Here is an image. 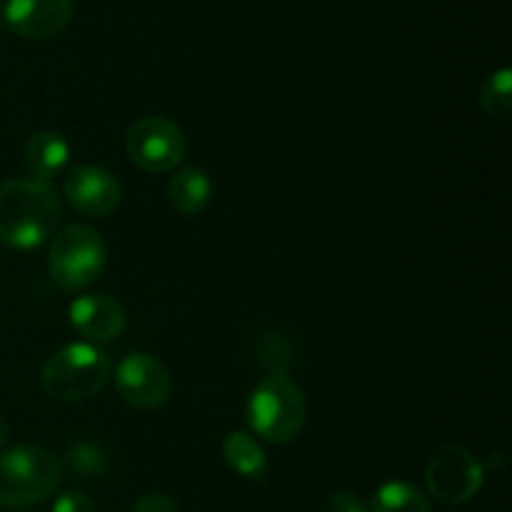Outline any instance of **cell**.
Segmentation results:
<instances>
[{
  "label": "cell",
  "mask_w": 512,
  "mask_h": 512,
  "mask_svg": "<svg viewBox=\"0 0 512 512\" xmlns=\"http://www.w3.org/2000/svg\"><path fill=\"white\" fill-rule=\"evenodd\" d=\"M65 200L88 218H108L123 203V185L110 170L100 165H73L65 173Z\"/></svg>",
  "instance_id": "9c48e42d"
},
{
  "label": "cell",
  "mask_w": 512,
  "mask_h": 512,
  "mask_svg": "<svg viewBox=\"0 0 512 512\" xmlns=\"http://www.w3.org/2000/svg\"><path fill=\"white\" fill-rule=\"evenodd\" d=\"M110 358L93 343H70L55 350L40 370V385L55 403H83L103 393L110 380Z\"/></svg>",
  "instance_id": "3957f363"
},
{
  "label": "cell",
  "mask_w": 512,
  "mask_h": 512,
  "mask_svg": "<svg viewBox=\"0 0 512 512\" xmlns=\"http://www.w3.org/2000/svg\"><path fill=\"white\" fill-rule=\"evenodd\" d=\"M130 512H178V505L163 493H148L133 505V510Z\"/></svg>",
  "instance_id": "d6986e66"
},
{
  "label": "cell",
  "mask_w": 512,
  "mask_h": 512,
  "mask_svg": "<svg viewBox=\"0 0 512 512\" xmlns=\"http://www.w3.org/2000/svg\"><path fill=\"white\" fill-rule=\"evenodd\" d=\"M68 320L73 330L88 343H110L120 338L128 325L125 308L103 293H85L68 305Z\"/></svg>",
  "instance_id": "8fae6325"
},
{
  "label": "cell",
  "mask_w": 512,
  "mask_h": 512,
  "mask_svg": "<svg viewBox=\"0 0 512 512\" xmlns=\"http://www.w3.org/2000/svg\"><path fill=\"white\" fill-rule=\"evenodd\" d=\"M63 203L53 183L13 178L0 183V240L15 250H35L55 235Z\"/></svg>",
  "instance_id": "6da1fadb"
},
{
  "label": "cell",
  "mask_w": 512,
  "mask_h": 512,
  "mask_svg": "<svg viewBox=\"0 0 512 512\" xmlns=\"http://www.w3.org/2000/svg\"><path fill=\"white\" fill-rule=\"evenodd\" d=\"M65 468L78 480H95L108 473L110 455L93 440H75L65 450Z\"/></svg>",
  "instance_id": "2e32d148"
},
{
  "label": "cell",
  "mask_w": 512,
  "mask_h": 512,
  "mask_svg": "<svg viewBox=\"0 0 512 512\" xmlns=\"http://www.w3.org/2000/svg\"><path fill=\"white\" fill-rule=\"evenodd\" d=\"M125 153L135 168L145 173H170L188 153V140L165 115H143L125 133Z\"/></svg>",
  "instance_id": "8992f818"
},
{
  "label": "cell",
  "mask_w": 512,
  "mask_h": 512,
  "mask_svg": "<svg viewBox=\"0 0 512 512\" xmlns=\"http://www.w3.org/2000/svg\"><path fill=\"white\" fill-rule=\"evenodd\" d=\"M108 265V248L90 225H65L53 235L48 255L50 280L60 290L78 293L90 288Z\"/></svg>",
  "instance_id": "5b68a950"
},
{
  "label": "cell",
  "mask_w": 512,
  "mask_h": 512,
  "mask_svg": "<svg viewBox=\"0 0 512 512\" xmlns=\"http://www.w3.org/2000/svg\"><path fill=\"white\" fill-rule=\"evenodd\" d=\"M70 160V145L58 130H38L28 138L23 148V163L30 178L53 183Z\"/></svg>",
  "instance_id": "7c38bea8"
},
{
  "label": "cell",
  "mask_w": 512,
  "mask_h": 512,
  "mask_svg": "<svg viewBox=\"0 0 512 512\" xmlns=\"http://www.w3.org/2000/svg\"><path fill=\"white\" fill-rule=\"evenodd\" d=\"M210 198H213V183H210V175L203 168L185 165L170 178L168 203L180 215H188V218L200 215L210 205Z\"/></svg>",
  "instance_id": "4fadbf2b"
},
{
  "label": "cell",
  "mask_w": 512,
  "mask_h": 512,
  "mask_svg": "<svg viewBox=\"0 0 512 512\" xmlns=\"http://www.w3.org/2000/svg\"><path fill=\"white\" fill-rule=\"evenodd\" d=\"M0 13H3V8H0Z\"/></svg>",
  "instance_id": "7402d4cb"
},
{
  "label": "cell",
  "mask_w": 512,
  "mask_h": 512,
  "mask_svg": "<svg viewBox=\"0 0 512 512\" xmlns=\"http://www.w3.org/2000/svg\"><path fill=\"white\" fill-rule=\"evenodd\" d=\"M328 512H370V508L358 498V495L343 490V493H335L333 498L328 500Z\"/></svg>",
  "instance_id": "ffe728a7"
},
{
  "label": "cell",
  "mask_w": 512,
  "mask_h": 512,
  "mask_svg": "<svg viewBox=\"0 0 512 512\" xmlns=\"http://www.w3.org/2000/svg\"><path fill=\"white\" fill-rule=\"evenodd\" d=\"M370 512H430V500L418 485L405 480H390L373 495Z\"/></svg>",
  "instance_id": "9a60e30c"
},
{
  "label": "cell",
  "mask_w": 512,
  "mask_h": 512,
  "mask_svg": "<svg viewBox=\"0 0 512 512\" xmlns=\"http://www.w3.org/2000/svg\"><path fill=\"white\" fill-rule=\"evenodd\" d=\"M8 438H10V428H8V423H5L3 415H0V450L5 448V443H8Z\"/></svg>",
  "instance_id": "44dd1931"
},
{
  "label": "cell",
  "mask_w": 512,
  "mask_h": 512,
  "mask_svg": "<svg viewBox=\"0 0 512 512\" xmlns=\"http://www.w3.org/2000/svg\"><path fill=\"white\" fill-rule=\"evenodd\" d=\"M425 483L430 495L443 505H463L480 493L485 483V468L468 448L445 443L433 450L425 468Z\"/></svg>",
  "instance_id": "52a82bcc"
},
{
  "label": "cell",
  "mask_w": 512,
  "mask_h": 512,
  "mask_svg": "<svg viewBox=\"0 0 512 512\" xmlns=\"http://www.w3.org/2000/svg\"><path fill=\"white\" fill-rule=\"evenodd\" d=\"M115 393L133 408L155 410L168 403L173 378L155 355L130 353L115 368Z\"/></svg>",
  "instance_id": "ba28073f"
},
{
  "label": "cell",
  "mask_w": 512,
  "mask_h": 512,
  "mask_svg": "<svg viewBox=\"0 0 512 512\" xmlns=\"http://www.w3.org/2000/svg\"><path fill=\"white\" fill-rule=\"evenodd\" d=\"M73 10V0H8L3 18L20 38L48 40L68 28Z\"/></svg>",
  "instance_id": "30bf717a"
},
{
  "label": "cell",
  "mask_w": 512,
  "mask_h": 512,
  "mask_svg": "<svg viewBox=\"0 0 512 512\" xmlns=\"http://www.w3.org/2000/svg\"><path fill=\"white\" fill-rule=\"evenodd\" d=\"M480 108L493 120L512 118V73L510 68H500L490 75L480 88Z\"/></svg>",
  "instance_id": "e0dca14e"
},
{
  "label": "cell",
  "mask_w": 512,
  "mask_h": 512,
  "mask_svg": "<svg viewBox=\"0 0 512 512\" xmlns=\"http://www.w3.org/2000/svg\"><path fill=\"white\" fill-rule=\"evenodd\" d=\"M255 438L285 445L308 423V398L285 368H273L255 385L245 408Z\"/></svg>",
  "instance_id": "7a4b0ae2"
},
{
  "label": "cell",
  "mask_w": 512,
  "mask_h": 512,
  "mask_svg": "<svg viewBox=\"0 0 512 512\" xmlns=\"http://www.w3.org/2000/svg\"><path fill=\"white\" fill-rule=\"evenodd\" d=\"M225 463L243 478H263L268 470V458H265L263 445L258 443L253 433H230L223 443Z\"/></svg>",
  "instance_id": "5bb4252c"
},
{
  "label": "cell",
  "mask_w": 512,
  "mask_h": 512,
  "mask_svg": "<svg viewBox=\"0 0 512 512\" xmlns=\"http://www.w3.org/2000/svg\"><path fill=\"white\" fill-rule=\"evenodd\" d=\"M53 512H98V508L83 490H65L53 503Z\"/></svg>",
  "instance_id": "ac0fdd59"
},
{
  "label": "cell",
  "mask_w": 512,
  "mask_h": 512,
  "mask_svg": "<svg viewBox=\"0 0 512 512\" xmlns=\"http://www.w3.org/2000/svg\"><path fill=\"white\" fill-rule=\"evenodd\" d=\"M63 478V465L38 445H15L0 450V505L30 508L43 503Z\"/></svg>",
  "instance_id": "277c9868"
}]
</instances>
